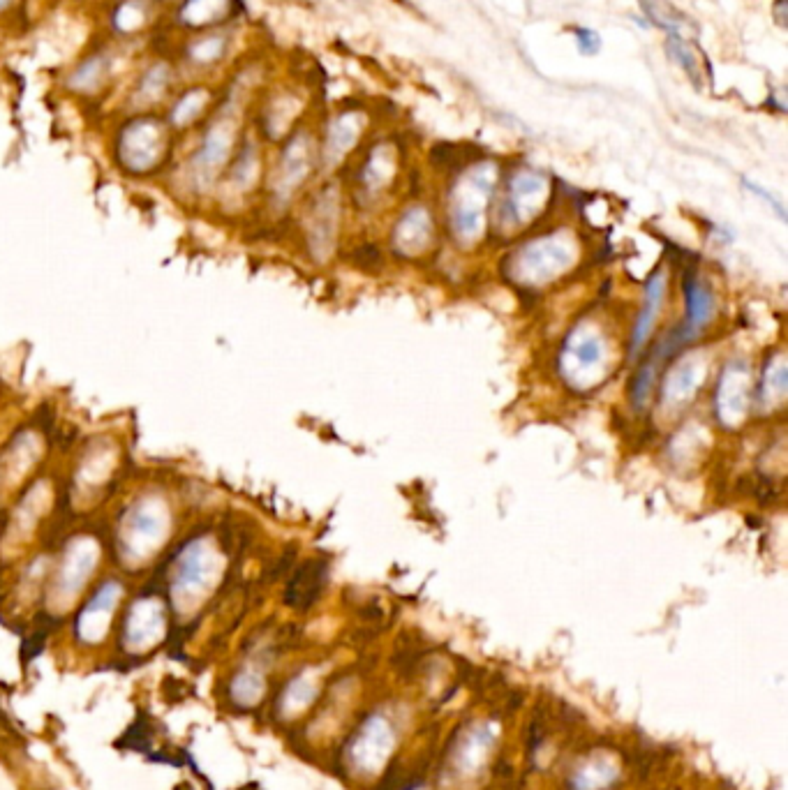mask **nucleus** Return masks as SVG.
<instances>
[{
  "mask_svg": "<svg viewBox=\"0 0 788 790\" xmlns=\"http://www.w3.org/2000/svg\"><path fill=\"white\" fill-rule=\"evenodd\" d=\"M225 557L211 539H195L174 560L169 573V596L178 613H192L218 587Z\"/></svg>",
  "mask_w": 788,
  "mask_h": 790,
  "instance_id": "obj_1",
  "label": "nucleus"
},
{
  "mask_svg": "<svg viewBox=\"0 0 788 790\" xmlns=\"http://www.w3.org/2000/svg\"><path fill=\"white\" fill-rule=\"evenodd\" d=\"M172 534V509L160 495L139 497L118 525V555L128 566L146 564Z\"/></svg>",
  "mask_w": 788,
  "mask_h": 790,
  "instance_id": "obj_2",
  "label": "nucleus"
},
{
  "mask_svg": "<svg viewBox=\"0 0 788 790\" xmlns=\"http://www.w3.org/2000/svg\"><path fill=\"white\" fill-rule=\"evenodd\" d=\"M172 141V128L165 118L151 111H137L116 132V160L128 174H148L165 162Z\"/></svg>",
  "mask_w": 788,
  "mask_h": 790,
  "instance_id": "obj_3",
  "label": "nucleus"
},
{
  "mask_svg": "<svg viewBox=\"0 0 788 790\" xmlns=\"http://www.w3.org/2000/svg\"><path fill=\"white\" fill-rule=\"evenodd\" d=\"M236 132H239V118H236L234 104L227 102L225 107H220L211 116V121H208L202 139H199L195 153H192L188 162L190 183L199 192L211 188L218 181L222 169L227 167L229 158L234 155Z\"/></svg>",
  "mask_w": 788,
  "mask_h": 790,
  "instance_id": "obj_4",
  "label": "nucleus"
},
{
  "mask_svg": "<svg viewBox=\"0 0 788 790\" xmlns=\"http://www.w3.org/2000/svg\"><path fill=\"white\" fill-rule=\"evenodd\" d=\"M100 562V546L91 536H79L70 541L65 553L58 562L54 583H51V606L56 610H68L74 599L84 592V587L91 580L93 571L98 569Z\"/></svg>",
  "mask_w": 788,
  "mask_h": 790,
  "instance_id": "obj_5",
  "label": "nucleus"
},
{
  "mask_svg": "<svg viewBox=\"0 0 788 790\" xmlns=\"http://www.w3.org/2000/svg\"><path fill=\"white\" fill-rule=\"evenodd\" d=\"M167 606L158 596H139L130 603L121 629V645L130 654H146L165 640Z\"/></svg>",
  "mask_w": 788,
  "mask_h": 790,
  "instance_id": "obj_6",
  "label": "nucleus"
},
{
  "mask_svg": "<svg viewBox=\"0 0 788 790\" xmlns=\"http://www.w3.org/2000/svg\"><path fill=\"white\" fill-rule=\"evenodd\" d=\"M123 599V585L118 580H104L95 594L84 603L74 620V638L81 645L95 647L109 636L111 622Z\"/></svg>",
  "mask_w": 788,
  "mask_h": 790,
  "instance_id": "obj_7",
  "label": "nucleus"
},
{
  "mask_svg": "<svg viewBox=\"0 0 788 790\" xmlns=\"http://www.w3.org/2000/svg\"><path fill=\"white\" fill-rule=\"evenodd\" d=\"M495 169L483 165L472 171L470 178H465L458 190V204L453 206V227L458 229L460 236L472 238L481 231L483 208H486L488 192L493 188Z\"/></svg>",
  "mask_w": 788,
  "mask_h": 790,
  "instance_id": "obj_8",
  "label": "nucleus"
},
{
  "mask_svg": "<svg viewBox=\"0 0 788 790\" xmlns=\"http://www.w3.org/2000/svg\"><path fill=\"white\" fill-rule=\"evenodd\" d=\"M393 744H396V735L389 721L384 717H370L349 742L347 756L359 772L375 774L389 758Z\"/></svg>",
  "mask_w": 788,
  "mask_h": 790,
  "instance_id": "obj_9",
  "label": "nucleus"
},
{
  "mask_svg": "<svg viewBox=\"0 0 788 790\" xmlns=\"http://www.w3.org/2000/svg\"><path fill=\"white\" fill-rule=\"evenodd\" d=\"M601 365V342L597 333L590 329L578 326L574 333L569 335L567 345H564L562 356V370L569 379L585 384Z\"/></svg>",
  "mask_w": 788,
  "mask_h": 790,
  "instance_id": "obj_10",
  "label": "nucleus"
},
{
  "mask_svg": "<svg viewBox=\"0 0 788 790\" xmlns=\"http://www.w3.org/2000/svg\"><path fill=\"white\" fill-rule=\"evenodd\" d=\"M310 171V139L308 134H296L292 141L285 146V151L280 155L278 171H275L273 181V195L280 201L292 197V192L303 183V178Z\"/></svg>",
  "mask_w": 788,
  "mask_h": 790,
  "instance_id": "obj_11",
  "label": "nucleus"
},
{
  "mask_svg": "<svg viewBox=\"0 0 788 790\" xmlns=\"http://www.w3.org/2000/svg\"><path fill=\"white\" fill-rule=\"evenodd\" d=\"M239 7V0H181L176 10V24L192 33L213 31L215 26L234 19Z\"/></svg>",
  "mask_w": 788,
  "mask_h": 790,
  "instance_id": "obj_12",
  "label": "nucleus"
},
{
  "mask_svg": "<svg viewBox=\"0 0 788 790\" xmlns=\"http://www.w3.org/2000/svg\"><path fill=\"white\" fill-rule=\"evenodd\" d=\"M745 363H731L719 379L717 389V414L726 426L745 419L749 407V384H747Z\"/></svg>",
  "mask_w": 788,
  "mask_h": 790,
  "instance_id": "obj_13",
  "label": "nucleus"
},
{
  "mask_svg": "<svg viewBox=\"0 0 788 790\" xmlns=\"http://www.w3.org/2000/svg\"><path fill=\"white\" fill-rule=\"evenodd\" d=\"M111 77H114V56L109 51H91L68 72L65 88L70 93L91 98L107 88Z\"/></svg>",
  "mask_w": 788,
  "mask_h": 790,
  "instance_id": "obj_14",
  "label": "nucleus"
},
{
  "mask_svg": "<svg viewBox=\"0 0 788 790\" xmlns=\"http://www.w3.org/2000/svg\"><path fill=\"white\" fill-rule=\"evenodd\" d=\"M174 88V67L167 61L148 63L132 86L130 100L137 111H151L155 104H160L167 95H172Z\"/></svg>",
  "mask_w": 788,
  "mask_h": 790,
  "instance_id": "obj_15",
  "label": "nucleus"
},
{
  "mask_svg": "<svg viewBox=\"0 0 788 790\" xmlns=\"http://www.w3.org/2000/svg\"><path fill=\"white\" fill-rule=\"evenodd\" d=\"M664 294H666V273L654 271L652 278L648 280V287H645V301L643 308L638 312L634 333H631V356H636L641 352V347H645V342L654 331V324H657L661 305H664Z\"/></svg>",
  "mask_w": 788,
  "mask_h": 790,
  "instance_id": "obj_16",
  "label": "nucleus"
},
{
  "mask_svg": "<svg viewBox=\"0 0 788 790\" xmlns=\"http://www.w3.org/2000/svg\"><path fill=\"white\" fill-rule=\"evenodd\" d=\"M211 100H213V91L204 84L183 88V91L174 98V102L169 104L165 116L167 125L172 130L192 128V125L206 114L208 107H211Z\"/></svg>",
  "mask_w": 788,
  "mask_h": 790,
  "instance_id": "obj_17",
  "label": "nucleus"
},
{
  "mask_svg": "<svg viewBox=\"0 0 788 790\" xmlns=\"http://www.w3.org/2000/svg\"><path fill=\"white\" fill-rule=\"evenodd\" d=\"M530 250L523 252V262L518 266L525 268L527 273L534 278H550V275L560 273L564 264L569 262V248L567 243H560L557 238H546V241L527 245Z\"/></svg>",
  "mask_w": 788,
  "mask_h": 790,
  "instance_id": "obj_18",
  "label": "nucleus"
},
{
  "mask_svg": "<svg viewBox=\"0 0 788 790\" xmlns=\"http://www.w3.org/2000/svg\"><path fill=\"white\" fill-rule=\"evenodd\" d=\"M229 51V33L225 31H204L195 33L185 42L183 58L195 70H208L215 67Z\"/></svg>",
  "mask_w": 788,
  "mask_h": 790,
  "instance_id": "obj_19",
  "label": "nucleus"
},
{
  "mask_svg": "<svg viewBox=\"0 0 788 790\" xmlns=\"http://www.w3.org/2000/svg\"><path fill=\"white\" fill-rule=\"evenodd\" d=\"M685 292H687V319L680 329L685 331V335L691 340L708 326L712 310H715V298H712L710 289L691 273L685 278Z\"/></svg>",
  "mask_w": 788,
  "mask_h": 790,
  "instance_id": "obj_20",
  "label": "nucleus"
},
{
  "mask_svg": "<svg viewBox=\"0 0 788 790\" xmlns=\"http://www.w3.org/2000/svg\"><path fill=\"white\" fill-rule=\"evenodd\" d=\"M705 365L703 361L685 359L680 365H675V370L668 375L664 384V402L666 405H682L691 398V393L698 389V384L703 382Z\"/></svg>",
  "mask_w": 788,
  "mask_h": 790,
  "instance_id": "obj_21",
  "label": "nucleus"
},
{
  "mask_svg": "<svg viewBox=\"0 0 788 790\" xmlns=\"http://www.w3.org/2000/svg\"><path fill=\"white\" fill-rule=\"evenodd\" d=\"M546 192V181L534 171H520L509 185V204L516 218H527L541 204Z\"/></svg>",
  "mask_w": 788,
  "mask_h": 790,
  "instance_id": "obj_22",
  "label": "nucleus"
},
{
  "mask_svg": "<svg viewBox=\"0 0 788 790\" xmlns=\"http://www.w3.org/2000/svg\"><path fill=\"white\" fill-rule=\"evenodd\" d=\"M109 21L118 37H135L151 21V0H116Z\"/></svg>",
  "mask_w": 788,
  "mask_h": 790,
  "instance_id": "obj_23",
  "label": "nucleus"
},
{
  "mask_svg": "<svg viewBox=\"0 0 788 790\" xmlns=\"http://www.w3.org/2000/svg\"><path fill=\"white\" fill-rule=\"evenodd\" d=\"M266 693V677L257 666H243L229 680L227 696L239 707H255Z\"/></svg>",
  "mask_w": 788,
  "mask_h": 790,
  "instance_id": "obj_24",
  "label": "nucleus"
},
{
  "mask_svg": "<svg viewBox=\"0 0 788 790\" xmlns=\"http://www.w3.org/2000/svg\"><path fill=\"white\" fill-rule=\"evenodd\" d=\"M324 585V564L308 562L303 564L292 583L287 587V603H292L296 608H308L317 601L319 592Z\"/></svg>",
  "mask_w": 788,
  "mask_h": 790,
  "instance_id": "obj_25",
  "label": "nucleus"
},
{
  "mask_svg": "<svg viewBox=\"0 0 788 790\" xmlns=\"http://www.w3.org/2000/svg\"><path fill=\"white\" fill-rule=\"evenodd\" d=\"M37 451H40V442H37V437L31 435V432L14 439L12 446L3 456V469H0L3 472V481L14 483L19 476H24L35 465Z\"/></svg>",
  "mask_w": 788,
  "mask_h": 790,
  "instance_id": "obj_26",
  "label": "nucleus"
},
{
  "mask_svg": "<svg viewBox=\"0 0 788 790\" xmlns=\"http://www.w3.org/2000/svg\"><path fill=\"white\" fill-rule=\"evenodd\" d=\"M361 132V116L359 114H343L329 125V134H326V158L336 162L338 158L354 146L356 137Z\"/></svg>",
  "mask_w": 788,
  "mask_h": 790,
  "instance_id": "obj_27",
  "label": "nucleus"
},
{
  "mask_svg": "<svg viewBox=\"0 0 788 790\" xmlns=\"http://www.w3.org/2000/svg\"><path fill=\"white\" fill-rule=\"evenodd\" d=\"M617 779V767L608 758H592L574 772L571 786L574 790H606Z\"/></svg>",
  "mask_w": 788,
  "mask_h": 790,
  "instance_id": "obj_28",
  "label": "nucleus"
},
{
  "mask_svg": "<svg viewBox=\"0 0 788 790\" xmlns=\"http://www.w3.org/2000/svg\"><path fill=\"white\" fill-rule=\"evenodd\" d=\"M259 171V151L255 141H245L241 151L236 153V158L229 167V188L236 192H245L252 188Z\"/></svg>",
  "mask_w": 788,
  "mask_h": 790,
  "instance_id": "obj_29",
  "label": "nucleus"
},
{
  "mask_svg": "<svg viewBox=\"0 0 788 790\" xmlns=\"http://www.w3.org/2000/svg\"><path fill=\"white\" fill-rule=\"evenodd\" d=\"M315 696H317V684L312 677L308 675L294 677V680L285 687V691H282L280 712L285 714V717H294V714L306 710L312 700H315Z\"/></svg>",
  "mask_w": 788,
  "mask_h": 790,
  "instance_id": "obj_30",
  "label": "nucleus"
},
{
  "mask_svg": "<svg viewBox=\"0 0 788 790\" xmlns=\"http://www.w3.org/2000/svg\"><path fill=\"white\" fill-rule=\"evenodd\" d=\"M643 10L648 12V17L654 21V24L664 28L675 37L685 35V31H691V24L685 14H680L678 10H673L671 5L664 3V0H641Z\"/></svg>",
  "mask_w": 788,
  "mask_h": 790,
  "instance_id": "obj_31",
  "label": "nucleus"
},
{
  "mask_svg": "<svg viewBox=\"0 0 788 790\" xmlns=\"http://www.w3.org/2000/svg\"><path fill=\"white\" fill-rule=\"evenodd\" d=\"M490 742H493V733H490L488 728L472 730V733L467 735V740L463 742V749H460L458 765L463 767V770H474V767H479L483 754H486L490 747Z\"/></svg>",
  "mask_w": 788,
  "mask_h": 790,
  "instance_id": "obj_32",
  "label": "nucleus"
},
{
  "mask_svg": "<svg viewBox=\"0 0 788 790\" xmlns=\"http://www.w3.org/2000/svg\"><path fill=\"white\" fill-rule=\"evenodd\" d=\"M668 54L673 56L675 63H680L682 70L687 72V77L694 81V86L701 88L703 84V74H701V67H698V58L694 54V49L689 47V44L682 40V37H671L668 40Z\"/></svg>",
  "mask_w": 788,
  "mask_h": 790,
  "instance_id": "obj_33",
  "label": "nucleus"
},
{
  "mask_svg": "<svg viewBox=\"0 0 788 790\" xmlns=\"http://www.w3.org/2000/svg\"><path fill=\"white\" fill-rule=\"evenodd\" d=\"M111 467V456L107 451H98L93 456H88V460L79 469V479L88 483V486H100V483L109 476Z\"/></svg>",
  "mask_w": 788,
  "mask_h": 790,
  "instance_id": "obj_34",
  "label": "nucleus"
},
{
  "mask_svg": "<svg viewBox=\"0 0 788 790\" xmlns=\"http://www.w3.org/2000/svg\"><path fill=\"white\" fill-rule=\"evenodd\" d=\"M763 389H765L763 398L784 400V395H786V365H784L782 359L775 363V370H770V375L765 377Z\"/></svg>",
  "mask_w": 788,
  "mask_h": 790,
  "instance_id": "obj_35",
  "label": "nucleus"
},
{
  "mask_svg": "<svg viewBox=\"0 0 788 790\" xmlns=\"http://www.w3.org/2000/svg\"><path fill=\"white\" fill-rule=\"evenodd\" d=\"M576 44H578V51L585 56H594L599 54L601 49V37L597 31H592V28H576Z\"/></svg>",
  "mask_w": 788,
  "mask_h": 790,
  "instance_id": "obj_36",
  "label": "nucleus"
},
{
  "mask_svg": "<svg viewBox=\"0 0 788 790\" xmlns=\"http://www.w3.org/2000/svg\"><path fill=\"white\" fill-rule=\"evenodd\" d=\"M14 5V0H0V14H5Z\"/></svg>",
  "mask_w": 788,
  "mask_h": 790,
  "instance_id": "obj_37",
  "label": "nucleus"
}]
</instances>
